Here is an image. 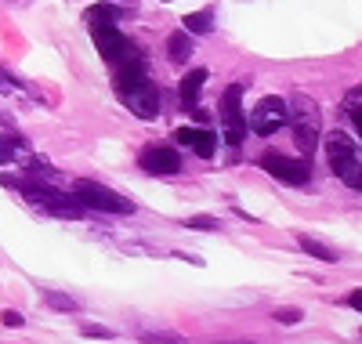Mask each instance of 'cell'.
<instances>
[{
    "label": "cell",
    "instance_id": "obj_1",
    "mask_svg": "<svg viewBox=\"0 0 362 344\" xmlns=\"http://www.w3.org/2000/svg\"><path fill=\"white\" fill-rule=\"evenodd\" d=\"M8 185H15V189L33 203L37 210H47V214H58V217H83V203L73 196V193H58L51 178H4Z\"/></svg>",
    "mask_w": 362,
    "mask_h": 344
},
{
    "label": "cell",
    "instance_id": "obj_2",
    "mask_svg": "<svg viewBox=\"0 0 362 344\" xmlns=\"http://www.w3.org/2000/svg\"><path fill=\"white\" fill-rule=\"evenodd\" d=\"M326 160H329V171H334L348 189H362V149L344 131L326 134Z\"/></svg>",
    "mask_w": 362,
    "mask_h": 344
},
{
    "label": "cell",
    "instance_id": "obj_3",
    "mask_svg": "<svg viewBox=\"0 0 362 344\" xmlns=\"http://www.w3.org/2000/svg\"><path fill=\"white\" fill-rule=\"evenodd\" d=\"M290 109H293V138H297V149L305 152V156H312L315 152V145H319V105H315V98H308L305 91L300 95H293L290 98Z\"/></svg>",
    "mask_w": 362,
    "mask_h": 344
},
{
    "label": "cell",
    "instance_id": "obj_4",
    "mask_svg": "<svg viewBox=\"0 0 362 344\" xmlns=\"http://www.w3.org/2000/svg\"><path fill=\"white\" fill-rule=\"evenodd\" d=\"M73 196H76L83 207H95V210H102V214H134V210H138L127 196H119V193L105 189V185L90 181V178H76V181H73Z\"/></svg>",
    "mask_w": 362,
    "mask_h": 344
},
{
    "label": "cell",
    "instance_id": "obj_5",
    "mask_svg": "<svg viewBox=\"0 0 362 344\" xmlns=\"http://www.w3.org/2000/svg\"><path fill=\"white\" fill-rule=\"evenodd\" d=\"M90 37H95V47L102 51V58L109 62V66L116 69V66H124V62H134V58H141L138 55V47L119 33V29L112 25V22H90Z\"/></svg>",
    "mask_w": 362,
    "mask_h": 344
},
{
    "label": "cell",
    "instance_id": "obj_6",
    "mask_svg": "<svg viewBox=\"0 0 362 344\" xmlns=\"http://www.w3.org/2000/svg\"><path fill=\"white\" fill-rule=\"evenodd\" d=\"M116 95H119V102H124L134 116H141V120H153V116L163 109L160 87L148 80V76H141V80H134V84H127V87H116Z\"/></svg>",
    "mask_w": 362,
    "mask_h": 344
},
{
    "label": "cell",
    "instance_id": "obj_7",
    "mask_svg": "<svg viewBox=\"0 0 362 344\" xmlns=\"http://www.w3.org/2000/svg\"><path fill=\"white\" fill-rule=\"evenodd\" d=\"M286 123H290V105H286L283 98H276V95H268V98H261V102L254 105L247 127H250L254 134L268 138V134H276L279 127H286Z\"/></svg>",
    "mask_w": 362,
    "mask_h": 344
},
{
    "label": "cell",
    "instance_id": "obj_8",
    "mask_svg": "<svg viewBox=\"0 0 362 344\" xmlns=\"http://www.w3.org/2000/svg\"><path fill=\"white\" fill-rule=\"evenodd\" d=\"M261 167H264L272 178H279L283 185H305V181L312 178L308 156H300V160H290V156H279V152H264V156H261Z\"/></svg>",
    "mask_w": 362,
    "mask_h": 344
},
{
    "label": "cell",
    "instance_id": "obj_9",
    "mask_svg": "<svg viewBox=\"0 0 362 344\" xmlns=\"http://www.w3.org/2000/svg\"><path fill=\"white\" fill-rule=\"evenodd\" d=\"M239 98H243V87L232 84L225 95H221V131H225V142L228 145H239L247 134V116L239 109Z\"/></svg>",
    "mask_w": 362,
    "mask_h": 344
},
{
    "label": "cell",
    "instance_id": "obj_10",
    "mask_svg": "<svg viewBox=\"0 0 362 344\" xmlns=\"http://www.w3.org/2000/svg\"><path fill=\"white\" fill-rule=\"evenodd\" d=\"M138 164L148 174H177L181 171V156H177V149H167V145H148V149H141Z\"/></svg>",
    "mask_w": 362,
    "mask_h": 344
},
{
    "label": "cell",
    "instance_id": "obj_11",
    "mask_svg": "<svg viewBox=\"0 0 362 344\" xmlns=\"http://www.w3.org/2000/svg\"><path fill=\"white\" fill-rule=\"evenodd\" d=\"M177 142L189 145L196 156H203V160H206V156H214V149H218V134L210 131V127H181L177 131Z\"/></svg>",
    "mask_w": 362,
    "mask_h": 344
},
{
    "label": "cell",
    "instance_id": "obj_12",
    "mask_svg": "<svg viewBox=\"0 0 362 344\" xmlns=\"http://www.w3.org/2000/svg\"><path fill=\"white\" fill-rule=\"evenodd\" d=\"M203 84H206V69H189V76L185 80H181V105H196L199 102V91H203Z\"/></svg>",
    "mask_w": 362,
    "mask_h": 344
},
{
    "label": "cell",
    "instance_id": "obj_13",
    "mask_svg": "<svg viewBox=\"0 0 362 344\" xmlns=\"http://www.w3.org/2000/svg\"><path fill=\"white\" fill-rule=\"evenodd\" d=\"M297 246L300 250H305V254H312V258H319V261H341V254H337V250L334 246H326V243H319L315 236H297Z\"/></svg>",
    "mask_w": 362,
    "mask_h": 344
},
{
    "label": "cell",
    "instance_id": "obj_14",
    "mask_svg": "<svg viewBox=\"0 0 362 344\" xmlns=\"http://www.w3.org/2000/svg\"><path fill=\"white\" fill-rule=\"evenodd\" d=\"M167 58L174 62V66H185V62L192 58V40H189V33H170V40H167Z\"/></svg>",
    "mask_w": 362,
    "mask_h": 344
},
{
    "label": "cell",
    "instance_id": "obj_15",
    "mask_svg": "<svg viewBox=\"0 0 362 344\" xmlns=\"http://www.w3.org/2000/svg\"><path fill=\"white\" fill-rule=\"evenodd\" d=\"M138 340H141V344H189L177 330H148V326L138 330Z\"/></svg>",
    "mask_w": 362,
    "mask_h": 344
},
{
    "label": "cell",
    "instance_id": "obj_16",
    "mask_svg": "<svg viewBox=\"0 0 362 344\" xmlns=\"http://www.w3.org/2000/svg\"><path fill=\"white\" fill-rule=\"evenodd\" d=\"M344 113L351 116L355 131L362 134V87H351V91H348V98H344Z\"/></svg>",
    "mask_w": 362,
    "mask_h": 344
},
{
    "label": "cell",
    "instance_id": "obj_17",
    "mask_svg": "<svg viewBox=\"0 0 362 344\" xmlns=\"http://www.w3.org/2000/svg\"><path fill=\"white\" fill-rule=\"evenodd\" d=\"M210 25H214V11H210V8L185 15V29H189V33H210Z\"/></svg>",
    "mask_w": 362,
    "mask_h": 344
},
{
    "label": "cell",
    "instance_id": "obj_18",
    "mask_svg": "<svg viewBox=\"0 0 362 344\" xmlns=\"http://www.w3.org/2000/svg\"><path fill=\"white\" fill-rule=\"evenodd\" d=\"M44 304L54 311H80V301L69 294H58V290H44Z\"/></svg>",
    "mask_w": 362,
    "mask_h": 344
},
{
    "label": "cell",
    "instance_id": "obj_19",
    "mask_svg": "<svg viewBox=\"0 0 362 344\" xmlns=\"http://www.w3.org/2000/svg\"><path fill=\"white\" fill-rule=\"evenodd\" d=\"M18 91H25V84L15 73H8L4 66H0V95H18Z\"/></svg>",
    "mask_w": 362,
    "mask_h": 344
},
{
    "label": "cell",
    "instance_id": "obj_20",
    "mask_svg": "<svg viewBox=\"0 0 362 344\" xmlns=\"http://www.w3.org/2000/svg\"><path fill=\"white\" fill-rule=\"evenodd\" d=\"M185 229H203V232H218L221 225H218V217H206V214H192V217H185Z\"/></svg>",
    "mask_w": 362,
    "mask_h": 344
},
{
    "label": "cell",
    "instance_id": "obj_21",
    "mask_svg": "<svg viewBox=\"0 0 362 344\" xmlns=\"http://www.w3.org/2000/svg\"><path fill=\"white\" fill-rule=\"evenodd\" d=\"M300 319H305L300 308H276V323H283V326H297Z\"/></svg>",
    "mask_w": 362,
    "mask_h": 344
},
{
    "label": "cell",
    "instance_id": "obj_22",
    "mask_svg": "<svg viewBox=\"0 0 362 344\" xmlns=\"http://www.w3.org/2000/svg\"><path fill=\"white\" fill-rule=\"evenodd\" d=\"M112 18H116V8H105V4L87 11V22H112Z\"/></svg>",
    "mask_w": 362,
    "mask_h": 344
},
{
    "label": "cell",
    "instance_id": "obj_23",
    "mask_svg": "<svg viewBox=\"0 0 362 344\" xmlns=\"http://www.w3.org/2000/svg\"><path fill=\"white\" fill-rule=\"evenodd\" d=\"M83 337H95V340H112L116 333L109 326H83Z\"/></svg>",
    "mask_w": 362,
    "mask_h": 344
},
{
    "label": "cell",
    "instance_id": "obj_24",
    "mask_svg": "<svg viewBox=\"0 0 362 344\" xmlns=\"http://www.w3.org/2000/svg\"><path fill=\"white\" fill-rule=\"evenodd\" d=\"M0 323H4V326H22L25 319L18 316V311H4V316H0Z\"/></svg>",
    "mask_w": 362,
    "mask_h": 344
},
{
    "label": "cell",
    "instance_id": "obj_25",
    "mask_svg": "<svg viewBox=\"0 0 362 344\" xmlns=\"http://www.w3.org/2000/svg\"><path fill=\"white\" fill-rule=\"evenodd\" d=\"M344 301H348L351 308H358V311H362V290H351V294H348Z\"/></svg>",
    "mask_w": 362,
    "mask_h": 344
},
{
    "label": "cell",
    "instance_id": "obj_26",
    "mask_svg": "<svg viewBox=\"0 0 362 344\" xmlns=\"http://www.w3.org/2000/svg\"><path fill=\"white\" fill-rule=\"evenodd\" d=\"M239 344H243V340H239Z\"/></svg>",
    "mask_w": 362,
    "mask_h": 344
}]
</instances>
